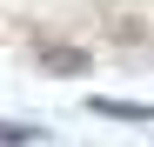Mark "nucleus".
I'll use <instances>...</instances> for the list:
<instances>
[{
    "mask_svg": "<svg viewBox=\"0 0 154 147\" xmlns=\"http://www.w3.org/2000/svg\"><path fill=\"white\" fill-rule=\"evenodd\" d=\"M100 120H154V107L147 100H87Z\"/></svg>",
    "mask_w": 154,
    "mask_h": 147,
    "instance_id": "nucleus-2",
    "label": "nucleus"
},
{
    "mask_svg": "<svg viewBox=\"0 0 154 147\" xmlns=\"http://www.w3.org/2000/svg\"><path fill=\"white\" fill-rule=\"evenodd\" d=\"M34 54H40V67H54V74H87V54H81V47H54V40H40Z\"/></svg>",
    "mask_w": 154,
    "mask_h": 147,
    "instance_id": "nucleus-1",
    "label": "nucleus"
}]
</instances>
